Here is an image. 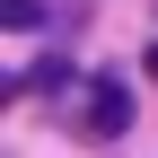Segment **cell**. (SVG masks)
Segmentation results:
<instances>
[{
  "mask_svg": "<svg viewBox=\"0 0 158 158\" xmlns=\"http://www.w3.org/2000/svg\"><path fill=\"white\" fill-rule=\"evenodd\" d=\"M0 18H9L18 35H35V27H44V0H9V9H0Z\"/></svg>",
  "mask_w": 158,
  "mask_h": 158,
  "instance_id": "obj_3",
  "label": "cell"
},
{
  "mask_svg": "<svg viewBox=\"0 0 158 158\" xmlns=\"http://www.w3.org/2000/svg\"><path fill=\"white\" fill-rule=\"evenodd\" d=\"M79 132H88L97 149H114V141L132 132V88H123L114 70H97L88 88H79Z\"/></svg>",
  "mask_w": 158,
  "mask_h": 158,
  "instance_id": "obj_1",
  "label": "cell"
},
{
  "mask_svg": "<svg viewBox=\"0 0 158 158\" xmlns=\"http://www.w3.org/2000/svg\"><path fill=\"white\" fill-rule=\"evenodd\" d=\"M27 88H35V97H79L88 79H79V62H70V53H44V62L27 70Z\"/></svg>",
  "mask_w": 158,
  "mask_h": 158,
  "instance_id": "obj_2",
  "label": "cell"
},
{
  "mask_svg": "<svg viewBox=\"0 0 158 158\" xmlns=\"http://www.w3.org/2000/svg\"><path fill=\"white\" fill-rule=\"evenodd\" d=\"M141 70H149V79H158V44H149V53H141Z\"/></svg>",
  "mask_w": 158,
  "mask_h": 158,
  "instance_id": "obj_4",
  "label": "cell"
}]
</instances>
